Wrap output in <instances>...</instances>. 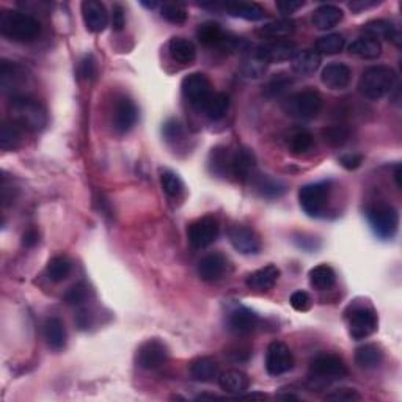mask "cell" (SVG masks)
Masks as SVG:
<instances>
[{
    "label": "cell",
    "instance_id": "6da1fadb",
    "mask_svg": "<svg viewBox=\"0 0 402 402\" xmlns=\"http://www.w3.org/2000/svg\"><path fill=\"white\" fill-rule=\"evenodd\" d=\"M0 33L16 42H32L41 33V24L24 11L3 10L0 13Z\"/></svg>",
    "mask_w": 402,
    "mask_h": 402
},
{
    "label": "cell",
    "instance_id": "7a4b0ae2",
    "mask_svg": "<svg viewBox=\"0 0 402 402\" xmlns=\"http://www.w3.org/2000/svg\"><path fill=\"white\" fill-rule=\"evenodd\" d=\"M10 116L11 121L21 129H27L30 132H38L47 123V115L45 107L36 99L17 95L10 101Z\"/></svg>",
    "mask_w": 402,
    "mask_h": 402
},
{
    "label": "cell",
    "instance_id": "3957f363",
    "mask_svg": "<svg viewBox=\"0 0 402 402\" xmlns=\"http://www.w3.org/2000/svg\"><path fill=\"white\" fill-rule=\"evenodd\" d=\"M396 82H398V74L392 66H369L362 72V77L358 80V91L366 99L377 101L392 93Z\"/></svg>",
    "mask_w": 402,
    "mask_h": 402
},
{
    "label": "cell",
    "instance_id": "277c9868",
    "mask_svg": "<svg viewBox=\"0 0 402 402\" xmlns=\"http://www.w3.org/2000/svg\"><path fill=\"white\" fill-rule=\"evenodd\" d=\"M349 374L344 360L335 354H320L310 364V387L324 389L329 383L344 379Z\"/></svg>",
    "mask_w": 402,
    "mask_h": 402
},
{
    "label": "cell",
    "instance_id": "5b68a950",
    "mask_svg": "<svg viewBox=\"0 0 402 402\" xmlns=\"http://www.w3.org/2000/svg\"><path fill=\"white\" fill-rule=\"evenodd\" d=\"M323 96L316 90H302L289 95L283 102L284 114L291 118L308 121L316 118L323 109Z\"/></svg>",
    "mask_w": 402,
    "mask_h": 402
},
{
    "label": "cell",
    "instance_id": "8992f818",
    "mask_svg": "<svg viewBox=\"0 0 402 402\" xmlns=\"http://www.w3.org/2000/svg\"><path fill=\"white\" fill-rule=\"evenodd\" d=\"M366 219L371 230L382 240L393 239L398 233L399 214L396 208L387 203H379L366 209Z\"/></svg>",
    "mask_w": 402,
    "mask_h": 402
},
{
    "label": "cell",
    "instance_id": "52a82bcc",
    "mask_svg": "<svg viewBox=\"0 0 402 402\" xmlns=\"http://www.w3.org/2000/svg\"><path fill=\"white\" fill-rule=\"evenodd\" d=\"M332 195V183L319 181L304 185L299 190V203L304 212L310 217H323Z\"/></svg>",
    "mask_w": 402,
    "mask_h": 402
},
{
    "label": "cell",
    "instance_id": "ba28073f",
    "mask_svg": "<svg viewBox=\"0 0 402 402\" xmlns=\"http://www.w3.org/2000/svg\"><path fill=\"white\" fill-rule=\"evenodd\" d=\"M219 234L220 224L214 215H205V217L196 219L187 228L189 244L198 250L208 249L209 245H212L217 240Z\"/></svg>",
    "mask_w": 402,
    "mask_h": 402
},
{
    "label": "cell",
    "instance_id": "9c48e42d",
    "mask_svg": "<svg viewBox=\"0 0 402 402\" xmlns=\"http://www.w3.org/2000/svg\"><path fill=\"white\" fill-rule=\"evenodd\" d=\"M377 314L373 308L368 305H360L350 308V313H348V330L349 335L360 341L373 335L377 330Z\"/></svg>",
    "mask_w": 402,
    "mask_h": 402
},
{
    "label": "cell",
    "instance_id": "30bf717a",
    "mask_svg": "<svg viewBox=\"0 0 402 402\" xmlns=\"http://www.w3.org/2000/svg\"><path fill=\"white\" fill-rule=\"evenodd\" d=\"M181 91L184 98L196 109H201L206 99L212 95L211 80L203 72H190L183 79Z\"/></svg>",
    "mask_w": 402,
    "mask_h": 402
},
{
    "label": "cell",
    "instance_id": "8fae6325",
    "mask_svg": "<svg viewBox=\"0 0 402 402\" xmlns=\"http://www.w3.org/2000/svg\"><path fill=\"white\" fill-rule=\"evenodd\" d=\"M170 352L167 348L165 343L160 341L157 338L148 339L144 344L137 349V354H135V363L137 366L146 371L157 369L160 366L169 362Z\"/></svg>",
    "mask_w": 402,
    "mask_h": 402
},
{
    "label": "cell",
    "instance_id": "7c38bea8",
    "mask_svg": "<svg viewBox=\"0 0 402 402\" xmlns=\"http://www.w3.org/2000/svg\"><path fill=\"white\" fill-rule=\"evenodd\" d=\"M255 55L264 60L265 63H280V61L293 60L294 55L299 52L297 45L291 40H270L268 42L253 49Z\"/></svg>",
    "mask_w": 402,
    "mask_h": 402
},
{
    "label": "cell",
    "instance_id": "4fadbf2b",
    "mask_svg": "<svg viewBox=\"0 0 402 402\" xmlns=\"http://www.w3.org/2000/svg\"><path fill=\"white\" fill-rule=\"evenodd\" d=\"M294 368L293 352L284 343L274 341L265 352V371L269 376H283Z\"/></svg>",
    "mask_w": 402,
    "mask_h": 402
},
{
    "label": "cell",
    "instance_id": "5bb4252c",
    "mask_svg": "<svg viewBox=\"0 0 402 402\" xmlns=\"http://www.w3.org/2000/svg\"><path fill=\"white\" fill-rule=\"evenodd\" d=\"M256 156L250 148L239 146L236 151L231 154V175L240 183H249L256 178Z\"/></svg>",
    "mask_w": 402,
    "mask_h": 402
},
{
    "label": "cell",
    "instance_id": "9a60e30c",
    "mask_svg": "<svg viewBox=\"0 0 402 402\" xmlns=\"http://www.w3.org/2000/svg\"><path fill=\"white\" fill-rule=\"evenodd\" d=\"M228 239H230L234 250L242 253V255H258L261 252L259 236L245 225H233L228 230Z\"/></svg>",
    "mask_w": 402,
    "mask_h": 402
},
{
    "label": "cell",
    "instance_id": "2e32d148",
    "mask_svg": "<svg viewBox=\"0 0 402 402\" xmlns=\"http://www.w3.org/2000/svg\"><path fill=\"white\" fill-rule=\"evenodd\" d=\"M139 120V109L135 106L132 99L126 96H121L116 99L114 116H112V125L114 129L118 134H127L132 131L135 123Z\"/></svg>",
    "mask_w": 402,
    "mask_h": 402
},
{
    "label": "cell",
    "instance_id": "e0dca14e",
    "mask_svg": "<svg viewBox=\"0 0 402 402\" xmlns=\"http://www.w3.org/2000/svg\"><path fill=\"white\" fill-rule=\"evenodd\" d=\"M259 323H261V319H259L258 314L244 305L233 308L228 314V327L233 333L240 337L250 335V333L255 332L259 327Z\"/></svg>",
    "mask_w": 402,
    "mask_h": 402
},
{
    "label": "cell",
    "instance_id": "ac0fdd59",
    "mask_svg": "<svg viewBox=\"0 0 402 402\" xmlns=\"http://www.w3.org/2000/svg\"><path fill=\"white\" fill-rule=\"evenodd\" d=\"M228 269H230V261L225 255L209 253V255L200 259L196 272L203 281H217L228 274Z\"/></svg>",
    "mask_w": 402,
    "mask_h": 402
},
{
    "label": "cell",
    "instance_id": "d6986e66",
    "mask_svg": "<svg viewBox=\"0 0 402 402\" xmlns=\"http://www.w3.org/2000/svg\"><path fill=\"white\" fill-rule=\"evenodd\" d=\"M82 10V17L86 30L93 33H101L109 26V13L102 2L99 0H85L80 5Z\"/></svg>",
    "mask_w": 402,
    "mask_h": 402
},
{
    "label": "cell",
    "instance_id": "ffe728a7",
    "mask_svg": "<svg viewBox=\"0 0 402 402\" xmlns=\"http://www.w3.org/2000/svg\"><path fill=\"white\" fill-rule=\"evenodd\" d=\"M352 79V71L348 65L344 63H330L327 65L323 74H320V80L323 84L330 90H344L348 88Z\"/></svg>",
    "mask_w": 402,
    "mask_h": 402
},
{
    "label": "cell",
    "instance_id": "44dd1931",
    "mask_svg": "<svg viewBox=\"0 0 402 402\" xmlns=\"http://www.w3.org/2000/svg\"><path fill=\"white\" fill-rule=\"evenodd\" d=\"M362 32L364 33L363 36H369L373 40H388L393 41L396 46L401 45V33L398 27L394 26L393 22L385 21V20H373L364 24L362 27Z\"/></svg>",
    "mask_w": 402,
    "mask_h": 402
},
{
    "label": "cell",
    "instance_id": "7402d4cb",
    "mask_svg": "<svg viewBox=\"0 0 402 402\" xmlns=\"http://www.w3.org/2000/svg\"><path fill=\"white\" fill-rule=\"evenodd\" d=\"M280 278V269L275 264H268L264 268L258 269L247 277V286L258 293H265L275 286V283Z\"/></svg>",
    "mask_w": 402,
    "mask_h": 402
},
{
    "label": "cell",
    "instance_id": "603a6c76",
    "mask_svg": "<svg viewBox=\"0 0 402 402\" xmlns=\"http://www.w3.org/2000/svg\"><path fill=\"white\" fill-rule=\"evenodd\" d=\"M42 333H45V339H46V344L49 349L60 352L66 348L68 333H66V327L63 324V320H61L60 318L57 316L47 318Z\"/></svg>",
    "mask_w": 402,
    "mask_h": 402
},
{
    "label": "cell",
    "instance_id": "cb8c5ba5",
    "mask_svg": "<svg viewBox=\"0 0 402 402\" xmlns=\"http://www.w3.org/2000/svg\"><path fill=\"white\" fill-rule=\"evenodd\" d=\"M320 55L313 51V49H304V51H299L294 59L291 60V70L297 76H311V74L316 72L320 66Z\"/></svg>",
    "mask_w": 402,
    "mask_h": 402
},
{
    "label": "cell",
    "instance_id": "d4e9b609",
    "mask_svg": "<svg viewBox=\"0 0 402 402\" xmlns=\"http://www.w3.org/2000/svg\"><path fill=\"white\" fill-rule=\"evenodd\" d=\"M219 385L226 393L240 394L244 393L250 385V379L244 371L239 369H226L219 374Z\"/></svg>",
    "mask_w": 402,
    "mask_h": 402
},
{
    "label": "cell",
    "instance_id": "484cf974",
    "mask_svg": "<svg viewBox=\"0 0 402 402\" xmlns=\"http://www.w3.org/2000/svg\"><path fill=\"white\" fill-rule=\"evenodd\" d=\"M219 364L211 357H200L190 363V376L196 382H214L219 379Z\"/></svg>",
    "mask_w": 402,
    "mask_h": 402
},
{
    "label": "cell",
    "instance_id": "4316f807",
    "mask_svg": "<svg viewBox=\"0 0 402 402\" xmlns=\"http://www.w3.org/2000/svg\"><path fill=\"white\" fill-rule=\"evenodd\" d=\"M170 57L181 65H189L196 57V47L194 42L183 36H175L169 41Z\"/></svg>",
    "mask_w": 402,
    "mask_h": 402
},
{
    "label": "cell",
    "instance_id": "83f0119b",
    "mask_svg": "<svg viewBox=\"0 0 402 402\" xmlns=\"http://www.w3.org/2000/svg\"><path fill=\"white\" fill-rule=\"evenodd\" d=\"M343 10L337 5H320L313 13V24L319 30H329L343 21Z\"/></svg>",
    "mask_w": 402,
    "mask_h": 402
},
{
    "label": "cell",
    "instance_id": "f1b7e54d",
    "mask_svg": "<svg viewBox=\"0 0 402 402\" xmlns=\"http://www.w3.org/2000/svg\"><path fill=\"white\" fill-rule=\"evenodd\" d=\"M24 76L26 74L20 65L2 60V63H0V86H2L3 93H13L16 86L26 79Z\"/></svg>",
    "mask_w": 402,
    "mask_h": 402
},
{
    "label": "cell",
    "instance_id": "f546056e",
    "mask_svg": "<svg viewBox=\"0 0 402 402\" xmlns=\"http://www.w3.org/2000/svg\"><path fill=\"white\" fill-rule=\"evenodd\" d=\"M224 8L228 15L234 17H240L245 21H261L265 16V10L259 3L255 2H233L224 3Z\"/></svg>",
    "mask_w": 402,
    "mask_h": 402
},
{
    "label": "cell",
    "instance_id": "4dcf8cb0",
    "mask_svg": "<svg viewBox=\"0 0 402 402\" xmlns=\"http://www.w3.org/2000/svg\"><path fill=\"white\" fill-rule=\"evenodd\" d=\"M226 35L217 22H203L196 29V38L206 47H222Z\"/></svg>",
    "mask_w": 402,
    "mask_h": 402
},
{
    "label": "cell",
    "instance_id": "1f68e13d",
    "mask_svg": "<svg viewBox=\"0 0 402 402\" xmlns=\"http://www.w3.org/2000/svg\"><path fill=\"white\" fill-rule=\"evenodd\" d=\"M228 109H230V96L226 93H214L206 99V102L203 104V110L209 120H222L226 115Z\"/></svg>",
    "mask_w": 402,
    "mask_h": 402
},
{
    "label": "cell",
    "instance_id": "d6a6232c",
    "mask_svg": "<svg viewBox=\"0 0 402 402\" xmlns=\"http://www.w3.org/2000/svg\"><path fill=\"white\" fill-rule=\"evenodd\" d=\"M383 362V352L377 344H363L355 350V363L363 369H376Z\"/></svg>",
    "mask_w": 402,
    "mask_h": 402
},
{
    "label": "cell",
    "instance_id": "836d02e7",
    "mask_svg": "<svg viewBox=\"0 0 402 402\" xmlns=\"http://www.w3.org/2000/svg\"><path fill=\"white\" fill-rule=\"evenodd\" d=\"M308 278H310L311 288L316 291H329L337 284V274L329 264H319L313 268Z\"/></svg>",
    "mask_w": 402,
    "mask_h": 402
},
{
    "label": "cell",
    "instance_id": "e575fe53",
    "mask_svg": "<svg viewBox=\"0 0 402 402\" xmlns=\"http://www.w3.org/2000/svg\"><path fill=\"white\" fill-rule=\"evenodd\" d=\"M349 52L350 55H355V57L374 60L382 54V45L380 41L369 38V36H360V38L352 41V45L349 46Z\"/></svg>",
    "mask_w": 402,
    "mask_h": 402
},
{
    "label": "cell",
    "instance_id": "d590c367",
    "mask_svg": "<svg viewBox=\"0 0 402 402\" xmlns=\"http://www.w3.org/2000/svg\"><path fill=\"white\" fill-rule=\"evenodd\" d=\"M253 184H255L258 194L263 198H269V200L280 198L286 192V185L275 178H270L269 175H256V178L253 179Z\"/></svg>",
    "mask_w": 402,
    "mask_h": 402
},
{
    "label": "cell",
    "instance_id": "8d00e7d4",
    "mask_svg": "<svg viewBox=\"0 0 402 402\" xmlns=\"http://www.w3.org/2000/svg\"><path fill=\"white\" fill-rule=\"evenodd\" d=\"M294 30L295 24L291 20H277L265 24L258 30V33L268 40H286L294 33Z\"/></svg>",
    "mask_w": 402,
    "mask_h": 402
},
{
    "label": "cell",
    "instance_id": "74e56055",
    "mask_svg": "<svg viewBox=\"0 0 402 402\" xmlns=\"http://www.w3.org/2000/svg\"><path fill=\"white\" fill-rule=\"evenodd\" d=\"M71 270H72V263L70 261V258L59 255V256H54L51 261L47 263L46 274L51 281L60 283L70 277Z\"/></svg>",
    "mask_w": 402,
    "mask_h": 402
},
{
    "label": "cell",
    "instance_id": "f35d334b",
    "mask_svg": "<svg viewBox=\"0 0 402 402\" xmlns=\"http://www.w3.org/2000/svg\"><path fill=\"white\" fill-rule=\"evenodd\" d=\"M22 141L21 127L15 125L13 121H5L0 127V148L3 151H13L20 148Z\"/></svg>",
    "mask_w": 402,
    "mask_h": 402
},
{
    "label": "cell",
    "instance_id": "ab89813d",
    "mask_svg": "<svg viewBox=\"0 0 402 402\" xmlns=\"http://www.w3.org/2000/svg\"><path fill=\"white\" fill-rule=\"evenodd\" d=\"M231 169V154L224 146H215L209 154V170L217 176H225ZM231 173V171H230Z\"/></svg>",
    "mask_w": 402,
    "mask_h": 402
},
{
    "label": "cell",
    "instance_id": "60d3db41",
    "mask_svg": "<svg viewBox=\"0 0 402 402\" xmlns=\"http://www.w3.org/2000/svg\"><path fill=\"white\" fill-rule=\"evenodd\" d=\"M293 82H294L293 77L288 76V74H284V72L275 74V76L269 79V82L264 85V91H263L264 96L269 99L280 98L288 91V88H291Z\"/></svg>",
    "mask_w": 402,
    "mask_h": 402
},
{
    "label": "cell",
    "instance_id": "b9f144b4",
    "mask_svg": "<svg viewBox=\"0 0 402 402\" xmlns=\"http://www.w3.org/2000/svg\"><path fill=\"white\" fill-rule=\"evenodd\" d=\"M314 145V137L310 131H305V129H300V131H295L291 135L288 140V148L289 151L295 154V156H302V154H307L311 150Z\"/></svg>",
    "mask_w": 402,
    "mask_h": 402
},
{
    "label": "cell",
    "instance_id": "7bdbcfd3",
    "mask_svg": "<svg viewBox=\"0 0 402 402\" xmlns=\"http://www.w3.org/2000/svg\"><path fill=\"white\" fill-rule=\"evenodd\" d=\"M346 40L341 33H329L316 41V52L319 55H337L343 51Z\"/></svg>",
    "mask_w": 402,
    "mask_h": 402
},
{
    "label": "cell",
    "instance_id": "ee69618b",
    "mask_svg": "<svg viewBox=\"0 0 402 402\" xmlns=\"http://www.w3.org/2000/svg\"><path fill=\"white\" fill-rule=\"evenodd\" d=\"M160 185L165 194L171 198H178L184 192L183 179L171 170L160 171Z\"/></svg>",
    "mask_w": 402,
    "mask_h": 402
},
{
    "label": "cell",
    "instance_id": "f6af8a7d",
    "mask_svg": "<svg viewBox=\"0 0 402 402\" xmlns=\"http://www.w3.org/2000/svg\"><path fill=\"white\" fill-rule=\"evenodd\" d=\"M323 139L329 146L339 148L343 146L350 137V131L346 126H329L323 129Z\"/></svg>",
    "mask_w": 402,
    "mask_h": 402
},
{
    "label": "cell",
    "instance_id": "bcb514c9",
    "mask_svg": "<svg viewBox=\"0 0 402 402\" xmlns=\"http://www.w3.org/2000/svg\"><path fill=\"white\" fill-rule=\"evenodd\" d=\"M160 16H162L167 22L179 26V24H184L187 21L189 13L181 3H164L162 7H160Z\"/></svg>",
    "mask_w": 402,
    "mask_h": 402
},
{
    "label": "cell",
    "instance_id": "7dc6e473",
    "mask_svg": "<svg viewBox=\"0 0 402 402\" xmlns=\"http://www.w3.org/2000/svg\"><path fill=\"white\" fill-rule=\"evenodd\" d=\"M268 63H265L264 60H261L255 55V52L250 51L249 57L244 60V65H242V72L245 74V77H250V79H259L261 76H264L265 70H268Z\"/></svg>",
    "mask_w": 402,
    "mask_h": 402
},
{
    "label": "cell",
    "instance_id": "c3c4849f",
    "mask_svg": "<svg viewBox=\"0 0 402 402\" xmlns=\"http://www.w3.org/2000/svg\"><path fill=\"white\" fill-rule=\"evenodd\" d=\"M162 135L169 141H178L184 137L183 123L176 118H170L164 123Z\"/></svg>",
    "mask_w": 402,
    "mask_h": 402
},
{
    "label": "cell",
    "instance_id": "681fc988",
    "mask_svg": "<svg viewBox=\"0 0 402 402\" xmlns=\"http://www.w3.org/2000/svg\"><path fill=\"white\" fill-rule=\"evenodd\" d=\"M362 396L358 394L354 388H337L332 393L325 394V401H337V402H354L360 401Z\"/></svg>",
    "mask_w": 402,
    "mask_h": 402
},
{
    "label": "cell",
    "instance_id": "f907efd6",
    "mask_svg": "<svg viewBox=\"0 0 402 402\" xmlns=\"http://www.w3.org/2000/svg\"><path fill=\"white\" fill-rule=\"evenodd\" d=\"M289 302H291V307H293L294 310L299 311V313L308 311L313 305V300H311L310 294L305 293V291H295V293H293V295H291Z\"/></svg>",
    "mask_w": 402,
    "mask_h": 402
},
{
    "label": "cell",
    "instance_id": "816d5d0a",
    "mask_svg": "<svg viewBox=\"0 0 402 402\" xmlns=\"http://www.w3.org/2000/svg\"><path fill=\"white\" fill-rule=\"evenodd\" d=\"M79 74L82 76L85 80H95L96 74H98V66H96V60L93 57L91 54L85 55L80 61L79 65Z\"/></svg>",
    "mask_w": 402,
    "mask_h": 402
},
{
    "label": "cell",
    "instance_id": "f5cc1de1",
    "mask_svg": "<svg viewBox=\"0 0 402 402\" xmlns=\"http://www.w3.org/2000/svg\"><path fill=\"white\" fill-rule=\"evenodd\" d=\"M85 299H86V288H85V284H82V283L76 284V286H72L65 295V300L70 305L84 304Z\"/></svg>",
    "mask_w": 402,
    "mask_h": 402
},
{
    "label": "cell",
    "instance_id": "db71d44e",
    "mask_svg": "<svg viewBox=\"0 0 402 402\" xmlns=\"http://www.w3.org/2000/svg\"><path fill=\"white\" fill-rule=\"evenodd\" d=\"M363 162V156L362 154L357 153H349V154H343L339 157V164H341L346 170H357L358 167Z\"/></svg>",
    "mask_w": 402,
    "mask_h": 402
},
{
    "label": "cell",
    "instance_id": "11a10c76",
    "mask_svg": "<svg viewBox=\"0 0 402 402\" xmlns=\"http://www.w3.org/2000/svg\"><path fill=\"white\" fill-rule=\"evenodd\" d=\"M126 26V16H125V10H123L121 5H114L112 10V27L115 32H121L123 29Z\"/></svg>",
    "mask_w": 402,
    "mask_h": 402
},
{
    "label": "cell",
    "instance_id": "9f6ffc18",
    "mask_svg": "<svg viewBox=\"0 0 402 402\" xmlns=\"http://www.w3.org/2000/svg\"><path fill=\"white\" fill-rule=\"evenodd\" d=\"M305 2H300V0H280V2H277V8L281 11L283 15H293L295 13L297 10H300L304 7Z\"/></svg>",
    "mask_w": 402,
    "mask_h": 402
},
{
    "label": "cell",
    "instance_id": "6f0895ef",
    "mask_svg": "<svg viewBox=\"0 0 402 402\" xmlns=\"http://www.w3.org/2000/svg\"><path fill=\"white\" fill-rule=\"evenodd\" d=\"M38 242H40V233L36 231L35 228H29L22 236V244L26 245L27 249H32V247H35Z\"/></svg>",
    "mask_w": 402,
    "mask_h": 402
},
{
    "label": "cell",
    "instance_id": "680465c9",
    "mask_svg": "<svg viewBox=\"0 0 402 402\" xmlns=\"http://www.w3.org/2000/svg\"><path fill=\"white\" fill-rule=\"evenodd\" d=\"M379 2H366V0H357V2H350L349 3V8L352 11H357V13H360L362 10H366V8H371V7H374V5H377Z\"/></svg>",
    "mask_w": 402,
    "mask_h": 402
},
{
    "label": "cell",
    "instance_id": "91938a15",
    "mask_svg": "<svg viewBox=\"0 0 402 402\" xmlns=\"http://www.w3.org/2000/svg\"><path fill=\"white\" fill-rule=\"evenodd\" d=\"M394 178H396V184H398V187H401V167H399V165L396 167Z\"/></svg>",
    "mask_w": 402,
    "mask_h": 402
},
{
    "label": "cell",
    "instance_id": "94428289",
    "mask_svg": "<svg viewBox=\"0 0 402 402\" xmlns=\"http://www.w3.org/2000/svg\"><path fill=\"white\" fill-rule=\"evenodd\" d=\"M141 5H144L145 8H150V10H154L157 7V2H141Z\"/></svg>",
    "mask_w": 402,
    "mask_h": 402
}]
</instances>
